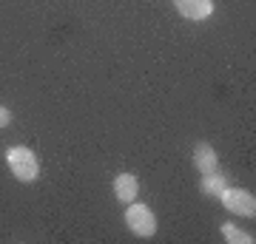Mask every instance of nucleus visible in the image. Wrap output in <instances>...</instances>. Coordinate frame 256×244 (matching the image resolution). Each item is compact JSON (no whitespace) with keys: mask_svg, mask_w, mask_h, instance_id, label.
Instances as JSON below:
<instances>
[{"mask_svg":"<svg viewBox=\"0 0 256 244\" xmlns=\"http://www.w3.org/2000/svg\"><path fill=\"white\" fill-rule=\"evenodd\" d=\"M126 225L131 233H137L140 239H151L156 233V216L154 210L146 208V205H134V202H128V210H126Z\"/></svg>","mask_w":256,"mask_h":244,"instance_id":"nucleus-2","label":"nucleus"},{"mask_svg":"<svg viewBox=\"0 0 256 244\" xmlns=\"http://www.w3.org/2000/svg\"><path fill=\"white\" fill-rule=\"evenodd\" d=\"M6 125H12V114H9V108L0 105V128H6Z\"/></svg>","mask_w":256,"mask_h":244,"instance_id":"nucleus-9","label":"nucleus"},{"mask_svg":"<svg viewBox=\"0 0 256 244\" xmlns=\"http://www.w3.org/2000/svg\"><path fill=\"white\" fill-rule=\"evenodd\" d=\"M194 165H196L200 173L220 171V156H216V151H214L208 142H196L194 145Z\"/></svg>","mask_w":256,"mask_h":244,"instance_id":"nucleus-5","label":"nucleus"},{"mask_svg":"<svg viewBox=\"0 0 256 244\" xmlns=\"http://www.w3.org/2000/svg\"><path fill=\"white\" fill-rule=\"evenodd\" d=\"M174 6L188 20H208L214 14V0H174Z\"/></svg>","mask_w":256,"mask_h":244,"instance_id":"nucleus-4","label":"nucleus"},{"mask_svg":"<svg viewBox=\"0 0 256 244\" xmlns=\"http://www.w3.org/2000/svg\"><path fill=\"white\" fill-rule=\"evenodd\" d=\"M222 227V236H225V242H230V244H254L256 239H254V233H242L236 225H230V222H225V225H220Z\"/></svg>","mask_w":256,"mask_h":244,"instance_id":"nucleus-8","label":"nucleus"},{"mask_svg":"<svg viewBox=\"0 0 256 244\" xmlns=\"http://www.w3.org/2000/svg\"><path fill=\"white\" fill-rule=\"evenodd\" d=\"M137 193H140V182L134 173H120L114 179V196H117L122 205L128 202H137Z\"/></svg>","mask_w":256,"mask_h":244,"instance_id":"nucleus-6","label":"nucleus"},{"mask_svg":"<svg viewBox=\"0 0 256 244\" xmlns=\"http://www.w3.org/2000/svg\"><path fill=\"white\" fill-rule=\"evenodd\" d=\"M225 188H228V179H225L220 171L202 173V182H200V193L202 196H214V199H220V193Z\"/></svg>","mask_w":256,"mask_h":244,"instance_id":"nucleus-7","label":"nucleus"},{"mask_svg":"<svg viewBox=\"0 0 256 244\" xmlns=\"http://www.w3.org/2000/svg\"><path fill=\"white\" fill-rule=\"evenodd\" d=\"M220 199H222V208L230 210V213H236V216H248V219L256 216V196L250 193V190H245V188H225L220 193Z\"/></svg>","mask_w":256,"mask_h":244,"instance_id":"nucleus-3","label":"nucleus"},{"mask_svg":"<svg viewBox=\"0 0 256 244\" xmlns=\"http://www.w3.org/2000/svg\"><path fill=\"white\" fill-rule=\"evenodd\" d=\"M6 165H9L12 176L20 182H34L40 176V162H37L34 151L26 145H12L6 151Z\"/></svg>","mask_w":256,"mask_h":244,"instance_id":"nucleus-1","label":"nucleus"}]
</instances>
